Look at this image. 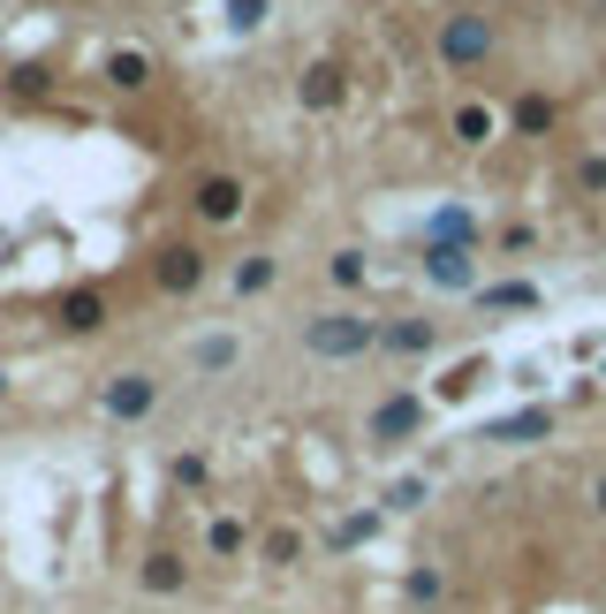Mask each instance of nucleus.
<instances>
[{
    "label": "nucleus",
    "mask_w": 606,
    "mask_h": 614,
    "mask_svg": "<svg viewBox=\"0 0 606 614\" xmlns=\"http://www.w3.org/2000/svg\"><path fill=\"white\" fill-rule=\"evenodd\" d=\"M485 46H493V31H485L477 15H455L448 31H440V61H455V69H462V61H485Z\"/></svg>",
    "instance_id": "1"
},
{
    "label": "nucleus",
    "mask_w": 606,
    "mask_h": 614,
    "mask_svg": "<svg viewBox=\"0 0 606 614\" xmlns=\"http://www.w3.org/2000/svg\"><path fill=\"white\" fill-rule=\"evenodd\" d=\"M364 341H372L364 318H318V326H311V349H318V357H356Z\"/></svg>",
    "instance_id": "2"
},
{
    "label": "nucleus",
    "mask_w": 606,
    "mask_h": 614,
    "mask_svg": "<svg viewBox=\"0 0 606 614\" xmlns=\"http://www.w3.org/2000/svg\"><path fill=\"white\" fill-rule=\"evenodd\" d=\"M107 410H114V418H145V410H152V380L122 372V380L107 387Z\"/></svg>",
    "instance_id": "3"
},
{
    "label": "nucleus",
    "mask_w": 606,
    "mask_h": 614,
    "mask_svg": "<svg viewBox=\"0 0 606 614\" xmlns=\"http://www.w3.org/2000/svg\"><path fill=\"white\" fill-rule=\"evenodd\" d=\"M197 205H205V220H235V213H243V190H235L228 174H213V182L197 190Z\"/></svg>",
    "instance_id": "4"
},
{
    "label": "nucleus",
    "mask_w": 606,
    "mask_h": 614,
    "mask_svg": "<svg viewBox=\"0 0 606 614\" xmlns=\"http://www.w3.org/2000/svg\"><path fill=\"white\" fill-rule=\"evenodd\" d=\"M197 274H205L197 251H167V258H159V289H197Z\"/></svg>",
    "instance_id": "5"
},
{
    "label": "nucleus",
    "mask_w": 606,
    "mask_h": 614,
    "mask_svg": "<svg viewBox=\"0 0 606 614\" xmlns=\"http://www.w3.org/2000/svg\"><path fill=\"white\" fill-rule=\"evenodd\" d=\"M303 107H341V69H303Z\"/></svg>",
    "instance_id": "6"
},
{
    "label": "nucleus",
    "mask_w": 606,
    "mask_h": 614,
    "mask_svg": "<svg viewBox=\"0 0 606 614\" xmlns=\"http://www.w3.org/2000/svg\"><path fill=\"white\" fill-rule=\"evenodd\" d=\"M99 318H107V311H99V297H69V304H61V326H76V334H92Z\"/></svg>",
    "instance_id": "7"
},
{
    "label": "nucleus",
    "mask_w": 606,
    "mask_h": 614,
    "mask_svg": "<svg viewBox=\"0 0 606 614\" xmlns=\"http://www.w3.org/2000/svg\"><path fill=\"white\" fill-rule=\"evenodd\" d=\"M455 137H462V145H485V137H493V115H485V107H462V115H455Z\"/></svg>",
    "instance_id": "8"
},
{
    "label": "nucleus",
    "mask_w": 606,
    "mask_h": 614,
    "mask_svg": "<svg viewBox=\"0 0 606 614\" xmlns=\"http://www.w3.org/2000/svg\"><path fill=\"white\" fill-rule=\"evenodd\" d=\"M145 585H152V592H174V585H182V562H174V554H152V562H145Z\"/></svg>",
    "instance_id": "9"
},
{
    "label": "nucleus",
    "mask_w": 606,
    "mask_h": 614,
    "mask_svg": "<svg viewBox=\"0 0 606 614\" xmlns=\"http://www.w3.org/2000/svg\"><path fill=\"white\" fill-rule=\"evenodd\" d=\"M433 281L462 289V281H470V258H462V251H433Z\"/></svg>",
    "instance_id": "10"
},
{
    "label": "nucleus",
    "mask_w": 606,
    "mask_h": 614,
    "mask_svg": "<svg viewBox=\"0 0 606 614\" xmlns=\"http://www.w3.org/2000/svg\"><path fill=\"white\" fill-rule=\"evenodd\" d=\"M107 76L137 92V84H145V76H152V61H145V53H114V69H107Z\"/></svg>",
    "instance_id": "11"
},
{
    "label": "nucleus",
    "mask_w": 606,
    "mask_h": 614,
    "mask_svg": "<svg viewBox=\"0 0 606 614\" xmlns=\"http://www.w3.org/2000/svg\"><path fill=\"white\" fill-rule=\"evenodd\" d=\"M410 425H417V410H410V402H387V410L372 418V433H410Z\"/></svg>",
    "instance_id": "12"
},
{
    "label": "nucleus",
    "mask_w": 606,
    "mask_h": 614,
    "mask_svg": "<svg viewBox=\"0 0 606 614\" xmlns=\"http://www.w3.org/2000/svg\"><path fill=\"white\" fill-rule=\"evenodd\" d=\"M266 281H274V258H251V266H243V274H235V289H243V297H258V289H266Z\"/></svg>",
    "instance_id": "13"
},
{
    "label": "nucleus",
    "mask_w": 606,
    "mask_h": 614,
    "mask_svg": "<svg viewBox=\"0 0 606 614\" xmlns=\"http://www.w3.org/2000/svg\"><path fill=\"white\" fill-rule=\"evenodd\" d=\"M516 122H523V130H554V107H546V99H523Z\"/></svg>",
    "instance_id": "14"
},
{
    "label": "nucleus",
    "mask_w": 606,
    "mask_h": 614,
    "mask_svg": "<svg viewBox=\"0 0 606 614\" xmlns=\"http://www.w3.org/2000/svg\"><path fill=\"white\" fill-rule=\"evenodd\" d=\"M228 23H235V31H251V23H266V0H235V8H228Z\"/></svg>",
    "instance_id": "15"
},
{
    "label": "nucleus",
    "mask_w": 606,
    "mask_h": 614,
    "mask_svg": "<svg viewBox=\"0 0 606 614\" xmlns=\"http://www.w3.org/2000/svg\"><path fill=\"white\" fill-rule=\"evenodd\" d=\"M577 182H584V190H606V159H584V167H577Z\"/></svg>",
    "instance_id": "16"
},
{
    "label": "nucleus",
    "mask_w": 606,
    "mask_h": 614,
    "mask_svg": "<svg viewBox=\"0 0 606 614\" xmlns=\"http://www.w3.org/2000/svg\"><path fill=\"white\" fill-rule=\"evenodd\" d=\"M599 508H606V478H599Z\"/></svg>",
    "instance_id": "17"
}]
</instances>
